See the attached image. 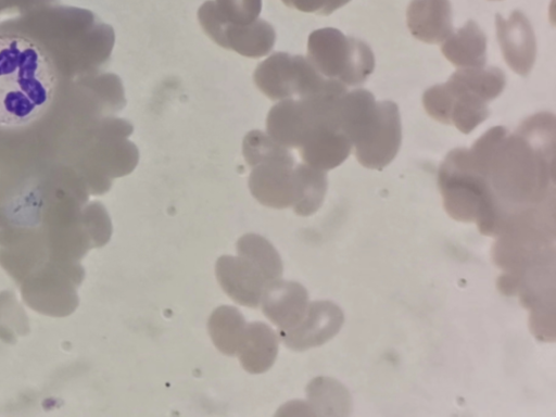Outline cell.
<instances>
[{
	"label": "cell",
	"instance_id": "8fae6325",
	"mask_svg": "<svg viewBox=\"0 0 556 417\" xmlns=\"http://www.w3.org/2000/svg\"><path fill=\"white\" fill-rule=\"evenodd\" d=\"M495 25L506 63L515 73L527 76L536 55L535 37L530 22L520 11H514L507 18L496 14Z\"/></svg>",
	"mask_w": 556,
	"mask_h": 417
},
{
	"label": "cell",
	"instance_id": "9c48e42d",
	"mask_svg": "<svg viewBox=\"0 0 556 417\" xmlns=\"http://www.w3.org/2000/svg\"><path fill=\"white\" fill-rule=\"evenodd\" d=\"M198 20L204 33L218 46L243 56H264L276 41L275 29L268 22L257 18L248 25L228 23L217 14L213 0L200 7Z\"/></svg>",
	"mask_w": 556,
	"mask_h": 417
},
{
	"label": "cell",
	"instance_id": "9a60e30c",
	"mask_svg": "<svg viewBox=\"0 0 556 417\" xmlns=\"http://www.w3.org/2000/svg\"><path fill=\"white\" fill-rule=\"evenodd\" d=\"M278 337L266 324L254 321L247 329L237 352L242 367L250 374L268 370L278 354Z\"/></svg>",
	"mask_w": 556,
	"mask_h": 417
},
{
	"label": "cell",
	"instance_id": "52a82bcc",
	"mask_svg": "<svg viewBox=\"0 0 556 417\" xmlns=\"http://www.w3.org/2000/svg\"><path fill=\"white\" fill-rule=\"evenodd\" d=\"M256 87L271 100L300 99L343 93L346 86L319 74L303 55L276 52L261 62L253 74Z\"/></svg>",
	"mask_w": 556,
	"mask_h": 417
},
{
	"label": "cell",
	"instance_id": "ffe728a7",
	"mask_svg": "<svg viewBox=\"0 0 556 417\" xmlns=\"http://www.w3.org/2000/svg\"><path fill=\"white\" fill-rule=\"evenodd\" d=\"M239 256L253 264L267 282L279 279L282 275V261L274 245L264 237L247 233L237 241Z\"/></svg>",
	"mask_w": 556,
	"mask_h": 417
},
{
	"label": "cell",
	"instance_id": "3957f363",
	"mask_svg": "<svg viewBox=\"0 0 556 417\" xmlns=\"http://www.w3.org/2000/svg\"><path fill=\"white\" fill-rule=\"evenodd\" d=\"M340 121L364 167L382 169L396 156L402 128L394 102L376 101L365 89L346 91L340 100Z\"/></svg>",
	"mask_w": 556,
	"mask_h": 417
},
{
	"label": "cell",
	"instance_id": "44dd1931",
	"mask_svg": "<svg viewBox=\"0 0 556 417\" xmlns=\"http://www.w3.org/2000/svg\"><path fill=\"white\" fill-rule=\"evenodd\" d=\"M28 332V317L17 303L14 292H0V339L14 344L17 337Z\"/></svg>",
	"mask_w": 556,
	"mask_h": 417
},
{
	"label": "cell",
	"instance_id": "5bb4252c",
	"mask_svg": "<svg viewBox=\"0 0 556 417\" xmlns=\"http://www.w3.org/2000/svg\"><path fill=\"white\" fill-rule=\"evenodd\" d=\"M410 34L426 43L443 42L452 33L448 0H412L406 11Z\"/></svg>",
	"mask_w": 556,
	"mask_h": 417
},
{
	"label": "cell",
	"instance_id": "7c38bea8",
	"mask_svg": "<svg viewBox=\"0 0 556 417\" xmlns=\"http://www.w3.org/2000/svg\"><path fill=\"white\" fill-rule=\"evenodd\" d=\"M216 278L222 289L236 303L257 307L265 286L268 283L261 271L241 256H220L215 266Z\"/></svg>",
	"mask_w": 556,
	"mask_h": 417
},
{
	"label": "cell",
	"instance_id": "603a6c76",
	"mask_svg": "<svg viewBox=\"0 0 556 417\" xmlns=\"http://www.w3.org/2000/svg\"><path fill=\"white\" fill-rule=\"evenodd\" d=\"M351 0H282V2L302 12L329 15Z\"/></svg>",
	"mask_w": 556,
	"mask_h": 417
},
{
	"label": "cell",
	"instance_id": "2e32d148",
	"mask_svg": "<svg viewBox=\"0 0 556 417\" xmlns=\"http://www.w3.org/2000/svg\"><path fill=\"white\" fill-rule=\"evenodd\" d=\"M441 51L458 68L483 67L486 60V38L476 22L468 21L443 41Z\"/></svg>",
	"mask_w": 556,
	"mask_h": 417
},
{
	"label": "cell",
	"instance_id": "8992f818",
	"mask_svg": "<svg viewBox=\"0 0 556 417\" xmlns=\"http://www.w3.org/2000/svg\"><path fill=\"white\" fill-rule=\"evenodd\" d=\"M307 60L324 77L344 86L361 85L375 68V56L367 43L332 27L311 33Z\"/></svg>",
	"mask_w": 556,
	"mask_h": 417
},
{
	"label": "cell",
	"instance_id": "5b68a950",
	"mask_svg": "<svg viewBox=\"0 0 556 417\" xmlns=\"http://www.w3.org/2000/svg\"><path fill=\"white\" fill-rule=\"evenodd\" d=\"M242 153L252 167L249 177L252 195L269 207L291 206L295 162L288 148L261 130H251L244 136Z\"/></svg>",
	"mask_w": 556,
	"mask_h": 417
},
{
	"label": "cell",
	"instance_id": "30bf717a",
	"mask_svg": "<svg viewBox=\"0 0 556 417\" xmlns=\"http://www.w3.org/2000/svg\"><path fill=\"white\" fill-rule=\"evenodd\" d=\"M344 321L343 311L331 301L308 304L301 321L288 330H279V339L291 350L305 351L332 339Z\"/></svg>",
	"mask_w": 556,
	"mask_h": 417
},
{
	"label": "cell",
	"instance_id": "7a4b0ae2",
	"mask_svg": "<svg viewBox=\"0 0 556 417\" xmlns=\"http://www.w3.org/2000/svg\"><path fill=\"white\" fill-rule=\"evenodd\" d=\"M58 86L56 67L34 38L0 30V127L26 126L51 105Z\"/></svg>",
	"mask_w": 556,
	"mask_h": 417
},
{
	"label": "cell",
	"instance_id": "e0dca14e",
	"mask_svg": "<svg viewBox=\"0 0 556 417\" xmlns=\"http://www.w3.org/2000/svg\"><path fill=\"white\" fill-rule=\"evenodd\" d=\"M327 175L307 164L293 168V211L300 216L314 214L323 204L327 192Z\"/></svg>",
	"mask_w": 556,
	"mask_h": 417
},
{
	"label": "cell",
	"instance_id": "6da1fadb",
	"mask_svg": "<svg viewBox=\"0 0 556 417\" xmlns=\"http://www.w3.org/2000/svg\"><path fill=\"white\" fill-rule=\"evenodd\" d=\"M467 156L482 179L486 218L481 233L555 216V116L536 113L509 134L496 126L484 132Z\"/></svg>",
	"mask_w": 556,
	"mask_h": 417
},
{
	"label": "cell",
	"instance_id": "7402d4cb",
	"mask_svg": "<svg viewBox=\"0 0 556 417\" xmlns=\"http://www.w3.org/2000/svg\"><path fill=\"white\" fill-rule=\"evenodd\" d=\"M217 14L226 22L248 25L258 18L262 0H214Z\"/></svg>",
	"mask_w": 556,
	"mask_h": 417
},
{
	"label": "cell",
	"instance_id": "ba28073f",
	"mask_svg": "<svg viewBox=\"0 0 556 417\" xmlns=\"http://www.w3.org/2000/svg\"><path fill=\"white\" fill-rule=\"evenodd\" d=\"M85 277L79 262L48 260L22 282L24 302L40 314L64 317L78 306V287Z\"/></svg>",
	"mask_w": 556,
	"mask_h": 417
},
{
	"label": "cell",
	"instance_id": "d6986e66",
	"mask_svg": "<svg viewBox=\"0 0 556 417\" xmlns=\"http://www.w3.org/2000/svg\"><path fill=\"white\" fill-rule=\"evenodd\" d=\"M307 399L315 415L346 416L352 399L344 386L332 378L318 377L306 388Z\"/></svg>",
	"mask_w": 556,
	"mask_h": 417
},
{
	"label": "cell",
	"instance_id": "4fadbf2b",
	"mask_svg": "<svg viewBox=\"0 0 556 417\" xmlns=\"http://www.w3.org/2000/svg\"><path fill=\"white\" fill-rule=\"evenodd\" d=\"M260 304L264 315L279 330H288L301 321L309 303L301 283L279 278L265 286Z\"/></svg>",
	"mask_w": 556,
	"mask_h": 417
},
{
	"label": "cell",
	"instance_id": "277c9868",
	"mask_svg": "<svg viewBox=\"0 0 556 417\" xmlns=\"http://www.w3.org/2000/svg\"><path fill=\"white\" fill-rule=\"evenodd\" d=\"M505 83L498 67L458 68L446 83L425 91L424 108L438 122L469 134L489 117L488 102L501 94Z\"/></svg>",
	"mask_w": 556,
	"mask_h": 417
},
{
	"label": "cell",
	"instance_id": "ac0fdd59",
	"mask_svg": "<svg viewBox=\"0 0 556 417\" xmlns=\"http://www.w3.org/2000/svg\"><path fill=\"white\" fill-rule=\"evenodd\" d=\"M207 329L218 351L232 356L239 350L247 323L243 315L236 307L222 305L211 314Z\"/></svg>",
	"mask_w": 556,
	"mask_h": 417
}]
</instances>
